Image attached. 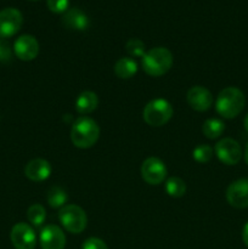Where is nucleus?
<instances>
[{
    "mask_svg": "<svg viewBox=\"0 0 248 249\" xmlns=\"http://www.w3.org/2000/svg\"><path fill=\"white\" fill-rule=\"evenodd\" d=\"M174 109L165 99H155L148 102L142 112L143 121L151 126H163L172 119Z\"/></svg>",
    "mask_w": 248,
    "mask_h": 249,
    "instance_id": "20e7f679",
    "label": "nucleus"
},
{
    "mask_svg": "<svg viewBox=\"0 0 248 249\" xmlns=\"http://www.w3.org/2000/svg\"><path fill=\"white\" fill-rule=\"evenodd\" d=\"M246 105L245 94L236 87H228L219 92L215 109L219 116L225 119H233L243 111Z\"/></svg>",
    "mask_w": 248,
    "mask_h": 249,
    "instance_id": "f257e3e1",
    "label": "nucleus"
},
{
    "mask_svg": "<svg viewBox=\"0 0 248 249\" xmlns=\"http://www.w3.org/2000/svg\"><path fill=\"white\" fill-rule=\"evenodd\" d=\"M100 138V128L96 122L87 116L75 119L71 129V140L78 148H90Z\"/></svg>",
    "mask_w": 248,
    "mask_h": 249,
    "instance_id": "f03ea898",
    "label": "nucleus"
},
{
    "mask_svg": "<svg viewBox=\"0 0 248 249\" xmlns=\"http://www.w3.org/2000/svg\"><path fill=\"white\" fill-rule=\"evenodd\" d=\"M143 71L151 77L165 74L173 66V53L167 48L157 46L146 51L141 60Z\"/></svg>",
    "mask_w": 248,
    "mask_h": 249,
    "instance_id": "7ed1b4c3",
    "label": "nucleus"
},
{
    "mask_svg": "<svg viewBox=\"0 0 248 249\" xmlns=\"http://www.w3.org/2000/svg\"><path fill=\"white\" fill-rule=\"evenodd\" d=\"M226 201L233 208H248V178L237 179L229 185Z\"/></svg>",
    "mask_w": 248,
    "mask_h": 249,
    "instance_id": "9d476101",
    "label": "nucleus"
},
{
    "mask_svg": "<svg viewBox=\"0 0 248 249\" xmlns=\"http://www.w3.org/2000/svg\"><path fill=\"white\" fill-rule=\"evenodd\" d=\"M225 131V124L218 118H209L202 125V133L207 139L215 140Z\"/></svg>",
    "mask_w": 248,
    "mask_h": 249,
    "instance_id": "a211bd4d",
    "label": "nucleus"
},
{
    "mask_svg": "<svg viewBox=\"0 0 248 249\" xmlns=\"http://www.w3.org/2000/svg\"><path fill=\"white\" fill-rule=\"evenodd\" d=\"M125 50L131 58L134 57L142 58V56L146 53V46L145 44H143V41H141L140 39L131 38L126 41Z\"/></svg>",
    "mask_w": 248,
    "mask_h": 249,
    "instance_id": "4be33fe9",
    "label": "nucleus"
},
{
    "mask_svg": "<svg viewBox=\"0 0 248 249\" xmlns=\"http://www.w3.org/2000/svg\"><path fill=\"white\" fill-rule=\"evenodd\" d=\"M12 51L9 44L0 38V62H9L11 60Z\"/></svg>",
    "mask_w": 248,
    "mask_h": 249,
    "instance_id": "a878e982",
    "label": "nucleus"
},
{
    "mask_svg": "<svg viewBox=\"0 0 248 249\" xmlns=\"http://www.w3.org/2000/svg\"><path fill=\"white\" fill-rule=\"evenodd\" d=\"M82 249H108L107 245L97 237H90L83 243Z\"/></svg>",
    "mask_w": 248,
    "mask_h": 249,
    "instance_id": "393cba45",
    "label": "nucleus"
},
{
    "mask_svg": "<svg viewBox=\"0 0 248 249\" xmlns=\"http://www.w3.org/2000/svg\"><path fill=\"white\" fill-rule=\"evenodd\" d=\"M62 23L66 28L72 31H85L89 27V17L80 9L73 7L67 10L62 16Z\"/></svg>",
    "mask_w": 248,
    "mask_h": 249,
    "instance_id": "2eb2a0df",
    "label": "nucleus"
},
{
    "mask_svg": "<svg viewBox=\"0 0 248 249\" xmlns=\"http://www.w3.org/2000/svg\"><path fill=\"white\" fill-rule=\"evenodd\" d=\"M31 1H38V0H31Z\"/></svg>",
    "mask_w": 248,
    "mask_h": 249,
    "instance_id": "c756f323",
    "label": "nucleus"
},
{
    "mask_svg": "<svg viewBox=\"0 0 248 249\" xmlns=\"http://www.w3.org/2000/svg\"><path fill=\"white\" fill-rule=\"evenodd\" d=\"M165 192L173 198H180L186 194V184L180 178L172 177L165 181Z\"/></svg>",
    "mask_w": 248,
    "mask_h": 249,
    "instance_id": "aec40b11",
    "label": "nucleus"
},
{
    "mask_svg": "<svg viewBox=\"0 0 248 249\" xmlns=\"http://www.w3.org/2000/svg\"><path fill=\"white\" fill-rule=\"evenodd\" d=\"M15 55L22 61H32L39 53V43L33 36L24 34L18 36L14 44Z\"/></svg>",
    "mask_w": 248,
    "mask_h": 249,
    "instance_id": "f8f14e48",
    "label": "nucleus"
},
{
    "mask_svg": "<svg viewBox=\"0 0 248 249\" xmlns=\"http://www.w3.org/2000/svg\"><path fill=\"white\" fill-rule=\"evenodd\" d=\"M99 106V97L92 91H83L75 100V109L80 114H89Z\"/></svg>",
    "mask_w": 248,
    "mask_h": 249,
    "instance_id": "dca6fc26",
    "label": "nucleus"
},
{
    "mask_svg": "<svg viewBox=\"0 0 248 249\" xmlns=\"http://www.w3.org/2000/svg\"><path fill=\"white\" fill-rule=\"evenodd\" d=\"M10 238L16 249H34L36 245V235L34 229L26 223H18L12 228Z\"/></svg>",
    "mask_w": 248,
    "mask_h": 249,
    "instance_id": "1a4fd4ad",
    "label": "nucleus"
},
{
    "mask_svg": "<svg viewBox=\"0 0 248 249\" xmlns=\"http://www.w3.org/2000/svg\"><path fill=\"white\" fill-rule=\"evenodd\" d=\"M23 16L21 11L14 7H7L0 11V38H10L21 29Z\"/></svg>",
    "mask_w": 248,
    "mask_h": 249,
    "instance_id": "6e6552de",
    "label": "nucleus"
},
{
    "mask_svg": "<svg viewBox=\"0 0 248 249\" xmlns=\"http://www.w3.org/2000/svg\"><path fill=\"white\" fill-rule=\"evenodd\" d=\"M58 220L63 229L71 233H80L85 230L88 218L85 212L75 204H66L58 212Z\"/></svg>",
    "mask_w": 248,
    "mask_h": 249,
    "instance_id": "39448f33",
    "label": "nucleus"
},
{
    "mask_svg": "<svg viewBox=\"0 0 248 249\" xmlns=\"http://www.w3.org/2000/svg\"><path fill=\"white\" fill-rule=\"evenodd\" d=\"M214 152L218 160L226 165L237 164L243 155L240 143L231 138L221 139L218 141L214 147Z\"/></svg>",
    "mask_w": 248,
    "mask_h": 249,
    "instance_id": "423d86ee",
    "label": "nucleus"
},
{
    "mask_svg": "<svg viewBox=\"0 0 248 249\" xmlns=\"http://www.w3.org/2000/svg\"><path fill=\"white\" fill-rule=\"evenodd\" d=\"M186 100L192 109L197 112H206L212 107L213 95L207 88L196 85L187 91Z\"/></svg>",
    "mask_w": 248,
    "mask_h": 249,
    "instance_id": "9b49d317",
    "label": "nucleus"
},
{
    "mask_svg": "<svg viewBox=\"0 0 248 249\" xmlns=\"http://www.w3.org/2000/svg\"><path fill=\"white\" fill-rule=\"evenodd\" d=\"M192 157L198 163L209 162L213 157V148L207 145V143H201V145L195 147L194 152H192Z\"/></svg>",
    "mask_w": 248,
    "mask_h": 249,
    "instance_id": "5701e85b",
    "label": "nucleus"
},
{
    "mask_svg": "<svg viewBox=\"0 0 248 249\" xmlns=\"http://www.w3.org/2000/svg\"><path fill=\"white\" fill-rule=\"evenodd\" d=\"M168 169L164 162L157 157H150L141 164V177L148 185H159L165 180Z\"/></svg>",
    "mask_w": 248,
    "mask_h": 249,
    "instance_id": "0eeeda50",
    "label": "nucleus"
},
{
    "mask_svg": "<svg viewBox=\"0 0 248 249\" xmlns=\"http://www.w3.org/2000/svg\"><path fill=\"white\" fill-rule=\"evenodd\" d=\"M114 73L121 79H130L138 72V62L131 57H121L114 63Z\"/></svg>",
    "mask_w": 248,
    "mask_h": 249,
    "instance_id": "f3484780",
    "label": "nucleus"
},
{
    "mask_svg": "<svg viewBox=\"0 0 248 249\" xmlns=\"http://www.w3.org/2000/svg\"><path fill=\"white\" fill-rule=\"evenodd\" d=\"M53 172L51 164L46 160L43 158H35L28 162V164L24 168V174L29 180L35 182L45 181L49 179Z\"/></svg>",
    "mask_w": 248,
    "mask_h": 249,
    "instance_id": "4468645a",
    "label": "nucleus"
},
{
    "mask_svg": "<svg viewBox=\"0 0 248 249\" xmlns=\"http://www.w3.org/2000/svg\"><path fill=\"white\" fill-rule=\"evenodd\" d=\"M46 5L53 14H65L68 10L70 0H46Z\"/></svg>",
    "mask_w": 248,
    "mask_h": 249,
    "instance_id": "b1692460",
    "label": "nucleus"
},
{
    "mask_svg": "<svg viewBox=\"0 0 248 249\" xmlns=\"http://www.w3.org/2000/svg\"><path fill=\"white\" fill-rule=\"evenodd\" d=\"M46 201L51 208H62L67 204L68 195L67 192L60 186H51L46 192Z\"/></svg>",
    "mask_w": 248,
    "mask_h": 249,
    "instance_id": "6ab92c4d",
    "label": "nucleus"
},
{
    "mask_svg": "<svg viewBox=\"0 0 248 249\" xmlns=\"http://www.w3.org/2000/svg\"><path fill=\"white\" fill-rule=\"evenodd\" d=\"M242 240H243V243L246 245V247L248 248V223H246V225L243 226Z\"/></svg>",
    "mask_w": 248,
    "mask_h": 249,
    "instance_id": "bb28decb",
    "label": "nucleus"
},
{
    "mask_svg": "<svg viewBox=\"0 0 248 249\" xmlns=\"http://www.w3.org/2000/svg\"><path fill=\"white\" fill-rule=\"evenodd\" d=\"M243 157H245L246 163H247V165H248V141H247V143H246V148H245V153H243Z\"/></svg>",
    "mask_w": 248,
    "mask_h": 249,
    "instance_id": "cd10ccee",
    "label": "nucleus"
},
{
    "mask_svg": "<svg viewBox=\"0 0 248 249\" xmlns=\"http://www.w3.org/2000/svg\"><path fill=\"white\" fill-rule=\"evenodd\" d=\"M39 241L41 249H63L66 246L65 233L56 225L44 226L40 231Z\"/></svg>",
    "mask_w": 248,
    "mask_h": 249,
    "instance_id": "ddd939ff",
    "label": "nucleus"
},
{
    "mask_svg": "<svg viewBox=\"0 0 248 249\" xmlns=\"http://www.w3.org/2000/svg\"><path fill=\"white\" fill-rule=\"evenodd\" d=\"M243 126H245L246 131L248 133V114L245 117V119H243Z\"/></svg>",
    "mask_w": 248,
    "mask_h": 249,
    "instance_id": "c85d7f7f",
    "label": "nucleus"
},
{
    "mask_svg": "<svg viewBox=\"0 0 248 249\" xmlns=\"http://www.w3.org/2000/svg\"><path fill=\"white\" fill-rule=\"evenodd\" d=\"M27 219L35 228H40L46 219V212L41 204H32L27 211Z\"/></svg>",
    "mask_w": 248,
    "mask_h": 249,
    "instance_id": "412c9836",
    "label": "nucleus"
}]
</instances>
